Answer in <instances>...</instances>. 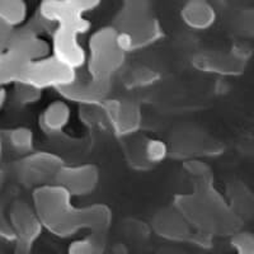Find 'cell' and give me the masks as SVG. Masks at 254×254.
I'll use <instances>...</instances> for the list:
<instances>
[{"instance_id":"1","label":"cell","mask_w":254,"mask_h":254,"mask_svg":"<svg viewBox=\"0 0 254 254\" xmlns=\"http://www.w3.org/2000/svg\"><path fill=\"white\" fill-rule=\"evenodd\" d=\"M103 235L93 234L87 239L75 242L69 248V254H103Z\"/></svg>"},{"instance_id":"2","label":"cell","mask_w":254,"mask_h":254,"mask_svg":"<svg viewBox=\"0 0 254 254\" xmlns=\"http://www.w3.org/2000/svg\"><path fill=\"white\" fill-rule=\"evenodd\" d=\"M233 246L237 249L238 254H254L253 238L249 234H239L233 240Z\"/></svg>"},{"instance_id":"3","label":"cell","mask_w":254,"mask_h":254,"mask_svg":"<svg viewBox=\"0 0 254 254\" xmlns=\"http://www.w3.org/2000/svg\"><path fill=\"white\" fill-rule=\"evenodd\" d=\"M66 1L81 14H83V12L90 10L99 4V0H66Z\"/></svg>"}]
</instances>
